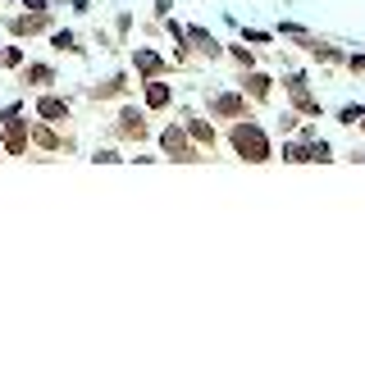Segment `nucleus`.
<instances>
[{"label": "nucleus", "mask_w": 365, "mask_h": 392, "mask_svg": "<svg viewBox=\"0 0 365 392\" xmlns=\"http://www.w3.org/2000/svg\"><path fill=\"white\" fill-rule=\"evenodd\" d=\"M215 110H219V114H237V110H242V101H237V96H219Z\"/></svg>", "instance_id": "nucleus-9"}, {"label": "nucleus", "mask_w": 365, "mask_h": 392, "mask_svg": "<svg viewBox=\"0 0 365 392\" xmlns=\"http://www.w3.org/2000/svg\"><path fill=\"white\" fill-rule=\"evenodd\" d=\"M5 123H9V137H5V146L14 151V156H23V146H27V132L14 123V114H5Z\"/></svg>", "instance_id": "nucleus-2"}, {"label": "nucleus", "mask_w": 365, "mask_h": 392, "mask_svg": "<svg viewBox=\"0 0 365 392\" xmlns=\"http://www.w3.org/2000/svg\"><path fill=\"white\" fill-rule=\"evenodd\" d=\"M37 110H42V119H51V123L69 119V105H64V101H55V96H46L42 105H37Z\"/></svg>", "instance_id": "nucleus-3"}, {"label": "nucleus", "mask_w": 365, "mask_h": 392, "mask_svg": "<svg viewBox=\"0 0 365 392\" xmlns=\"http://www.w3.org/2000/svg\"><path fill=\"white\" fill-rule=\"evenodd\" d=\"M147 105H151V110H165V105H169V87H165V82H151V87H147Z\"/></svg>", "instance_id": "nucleus-4"}, {"label": "nucleus", "mask_w": 365, "mask_h": 392, "mask_svg": "<svg viewBox=\"0 0 365 392\" xmlns=\"http://www.w3.org/2000/svg\"><path fill=\"white\" fill-rule=\"evenodd\" d=\"M247 91H252V96H265V91H270V78H265V73H252V78H247Z\"/></svg>", "instance_id": "nucleus-7"}, {"label": "nucleus", "mask_w": 365, "mask_h": 392, "mask_svg": "<svg viewBox=\"0 0 365 392\" xmlns=\"http://www.w3.org/2000/svg\"><path fill=\"white\" fill-rule=\"evenodd\" d=\"M137 69L147 73V78H156V73H160V55H151V51H137Z\"/></svg>", "instance_id": "nucleus-6"}, {"label": "nucleus", "mask_w": 365, "mask_h": 392, "mask_svg": "<svg viewBox=\"0 0 365 392\" xmlns=\"http://www.w3.org/2000/svg\"><path fill=\"white\" fill-rule=\"evenodd\" d=\"M165 151H178V160H192V151H187V141H182V132H165Z\"/></svg>", "instance_id": "nucleus-5"}, {"label": "nucleus", "mask_w": 365, "mask_h": 392, "mask_svg": "<svg viewBox=\"0 0 365 392\" xmlns=\"http://www.w3.org/2000/svg\"><path fill=\"white\" fill-rule=\"evenodd\" d=\"M192 137H197V141H206V146H210V141H215V132H210V123L192 119Z\"/></svg>", "instance_id": "nucleus-8"}, {"label": "nucleus", "mask_w": 365, "mask_h": 392, "mask_svg": "<svg viewBox=\"0 0 365 392\" xmlns=\"http://www.w3.org/2000/svg\"><path fill=\"white\" fill-rule=\"evenodd\" d=\"M233 146L242 151V160H252V165H261V160H270V137H265L256 123H237L233 128Z\"/></svg>", "instance_id": "nucleus-1"}]
</instances>
